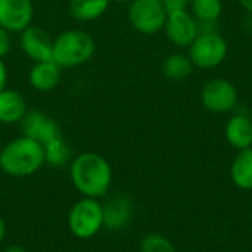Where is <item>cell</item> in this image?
<instances>
[{
	"label": "cell",
	"mask_w": 252,
	"mask_h": 252,
	"mask_svg": "<svg viewBox=\"0 0 252 252\" xmlns=\"http://www.w3.org/2000/svg\"><path fill=\"white\" fill-rule=\"evenodd\" d=\"M71 180L84 198H103L112 183V168L99 154L86 152L71 162Z\"/></svg>",
	"instance_id": "cell-1"
},
{
	"label": "cell",
	"mask_w": 252,
	"mask_h": 252,
	"mask_svg": "<svg viewBox=\"0 0 252 252\" xmlns=\"http://www.w3.org/2000/svg\"><path fill=\"white\" fill-rule=\"evenodd\" d=\"M44 164L43 146L25 136H21L0 151V168L12 177H27L37 173Z\"/></svg>",
	"instance_id": "cell-2"
},
{
	"label": "cell",
	"mask_w": 252,
	"mask_h": 252,
	"mask_svg": "<svg viewBox=\"0 0 252 252\" xmlns=\"http://www.w3.org/2000/svg\"><path fill=\"white\" fill-rule=\"evenodd\" d=\"M96 50L93 37L83 30H68L53 40V61L61 68L86 63Z\"/></svg>",
	"instance_id": "cell-3"
},
{
	"label": "cell",
	"mask_w": 252,
	"mask_h": 252,
	"mask_svg": "<svg viewBox=\"0 0 252 252\" xmlns=\"http://www.w3.org/2000/svg\"><path fill=\"white\" fill-rule=\"evenodd\" d=\"M68 227L71 233L80 239H90L103 227L102 204L93 198H81L68 214Z\"/></svg>",
	"instance_id": "cell-4"
},
{
	"label": "cell",
	"mask_w": 252,
	"mask_h": 252,
	"mask_svg": "<svg viewBox=\"0 0 252 252\" xmlns=\"http://www.w3.org/2000/svg\"><path fill=\"white\" fill-rule=\"evenodd\" d=\"M227 53V41L219 32H199L193 43L189 46L188 55L193 66L210 69L223 63Z\"/></svg>",
	"instance_id": "cell-5"
},
{
	"label": "cell",
	"mask_w": 252,
	"mask_h": 252,
	"mask_svg": "<svg viewBox=\"0 0 252 252\" xmlns=\"http://www.w3.org/2000/svg\"><path fill=\"white\" fill-rule=\"evenodd\" d=\"M167 9L158 0H131L128 6L130 24L142 34L152 35L164 30Z\"/></svg>",
	"instance_id": "cell-6"
},
{
	"label": "cell",
	"mask_w": 252,
	"mask_h": 252,
	"mask_svg": "<svg viewBox=\"0 0 252 252\" xmlns=\"http://www.w3.org/2000/svg\"><path fill=\"white\" fill-rule=\"evenodd\" d=\"M201 100L208 111L224 114L236 106L238 90L226 78H213L202 87Z\"/></svg>",
	"instance_id": "cell-7"
},
{
	"label": "cell",
	"mask_w": 252,
	"mask_h": 252,
	"mask_svg": "<svg viewBox=\"0 0 252 252\" xmlns=\"http://www.w3.org/2000/svg\"><path fill=\"white\" fill-rule=\"evenodd\" d=\"M164 31L167 34V38L179 46V47H189L193 40L199 34L198 21L193 18V15L188 10H174L168 12Z\"/></svg>",
	"instance_id": "cell-8"
},
{
	"label": "cell",
	"mask_w": 252,
	"mask_h": 252,
	"mask_svg": "<svg viewBox=\"0 0 252 252\" xmlns=\"http://www.w3.org/2000/svg\"><path fill=\"white\" fill-rule=\"evenodd\" d=\"M19 123L22 136L38 142L41 146L61 136L59 126L56 124V121L41 111H27V114Z\"/></svg>",
	"instance_id": "cell-9"
},
{
	"label": "cell",
	"mask_w": 252,
	"mask_h": 252,
	"mask_svg": "<svg viewBox=\"0 0 252 252\" xmlns=\"http://www.w3.org/2000/svg\"><path fill=\"white\" fill-rule=\"evenodd\" d=\"M19 43L24 53L34 62L53 61V40L43 28L34 25L27 27L21 31Z\"/></svg>",
	"instance_id": "cell-10"
},
{
	"label": "cell",
	"mask_w": 252,
	"mask_h": 252,
	"mask_svg": "<svg viewBox=\"0 0 252 252\" xmlns=\"http://www.w3.org/2000/svg\"><path fill=\"white\" fill-rule=\"evenodd\" d=\"M34 7L31 0H0V25L21 32L31 25Z\"/></svg>",
	"instance_id": "cell-11"
},
{
	"label": "cell",
	"mask_w": 252,
	"mask_h": 252,
	"mask_svg": "<svg viewBox=\"0 0 252 252\" xmlns=\"http://www.w3.org/2000/svg\"><path fill=\"white\" fill-rule=\"evenodd\" d=\"M103 227L109 230L124 229L133 217V204L126 195H114L102 204Z\"/></svg>",
	"instance_id": "cell-12"
},
{
	"label": "cell",
	"mask_w": 252,
	"mask_h": 252,
	"mask_svg": "<svg viewBox=\"0 0 252 252\" xmlns=\"http://www.w3.org/2000/svg\"><path fill=\"white\" fill-rule=\"evenodd\" d=\"M226 140L238 151L252 146V121L244 114L233 115L224 128Z\"/></svg>",
	"instance_id": "cell-13"
},
{
	"label": "cell",
	"mask_w": 252,
	"mask_h": 252,
	"mask_svg": "<svg viewBox=\"0 0 252 252\" xmlns=\"http://www.w3.org/2000/svg\"><path fill=\"white\" fill-rule=\"evenodd\" d=\"M61 80V66L55 61L35 62L30 71V83L35 90H53Z\"/></svg>",
	"instance_id": "cell-14"
},
{
	"label": "cell",
	"mask_w": 252,
	"mask_h": 252,
	"mask_svg": "<svg viewBox=\"0 0 252 252\" xmlns=\"http://www.w3.org/2000/svg\"><path fill=\"white\" fill-rule=\"evenodd\" d=\"M27 114V102L21 93L15 90L0 92V123H19Z\"/></svg>",
	"instance_id": "cell-15"
},
{
	"label": "cell",
	"mask_w": 252,
	"mask_h": 252,
	"mask_svg": "<svg viewBox=\"0 0 252 252\" xmlns=\"http://www.w3.org/2000/svg\"><path fill=\"white\" fill-rule=\"evenodd\" d=\"M233 183L242 190H252V146L239 151L230 167Z\"/></svg>",
	"instance_id": "cell-16"
},
{
	"label": "cell",
	"mask_w": 252,
	"mask_h": 252,
	"mask_svg": "<svg viewBox=\"0 0 252 252\" xmlns=\"http://www.w3.org/2000/svg\"><path fill=\"white\" fill-rule=\"evenodd\" d=\"M193 71V63L189 55L173 53L167 56L162 62V74L173 81H180L188 78Z\"/></svg>",
	"instance_id": "cell-17"
},
{
	"label": "cell",
	"mask_w": 252,
	"mask_h": 252,
	"mask_svg": "<svg viewBox=\"0 0 252 252\" xmlns=\"http://www.w3.org/2000/svg\"><path fill=\"white\" fill-rule=\"evenodd\" d=\"M111 0H71L69 13L78 21H92L102 16Z\"/></svg>",
	"instance_id": "cell-18"
},
{
	"label": "cell",
	"mask_w": 252,
	"mask_h": 252,
	"mask_svg": "<svg viewBox=\"0 0 252 252\" xmlns=\"http://www.w3.org/2000/svg\"><path fill=\"white\" fill-rule=\"evenodd\" d=\"M221 9V0H192L190 3V13L198 22H217Z\"/></svg>",
	"instance_id": "cell-19"
},
{
	"label": "cell",
	"mask_w": 252,
	"mask_h": 252,
	"mask_svg": "<svg viewBox=\"0 0 252 252\" xmlns=\"http://www.w3.org/2000/svg\"><path fill=\"white\" fill-rule=\"evenodd\" d=\"M43 149H44V162H47L52 167H62L68 164L71 158V149L61 136L44 145Z\"/></svg>",
	"instance_id": "cell-20"
},
{
	"label": "cell",
	"mask_w": 252,
	"mask_h": 252,
	"mask_svg": "<svg viewBox=\"0 0 252 252\" xmlns=\"http://www.w3.org/2000/svg\"><path fill=\"white\" fill-rule=\"evenodd\" d=\"M140 252H177L173 242L159 235V233H149L140 242Z\"/></svg>",
	"instance_id": "cell-21"
},
{
	"label": "cell",
	"mask_w": 252,
	"mask_h": 252,
	"mask_svg": "<svg viewBox=\"0 0 252 252\" xmlns=\"http://www.w3.org/2000/svg\"><path fill=\"white\" fill-rule=\"evenodd\" d=\"M167 12H174V10H186L188 6H190L192 0H162Z\"/></svg>",
	"instance_id": "cell-22"
},
{
	"label": "cell",
	"mask_w": 252,
	"mask_h": 252,
	"mask_svg": "<svg viewBox=\"0 0 252 252\" xmlns=\"http://www.w3.org/2000/svg\"><path fill=\"white\" fill-rule=\"evenodd\" d=\"M9 47H10V38H9L7 30H4L0 25V58H3L9 52Z\"/></svg>",
	"instance_id": "cell-23"
},
{
	"label": "cell",
	"mask_w": 252,
	"mask_h": 252,
	"mask_svg": "<svg viewBox=\"0 0 252 252\" xmlns=\"http://www.w3.org/2000/svg\"><path fill=\"white\" fill-rule=\"evenodd\" d=\"M6 81H7V69H6V65L4 62L1 61L0 58V92L4 90L6 87Z\"/></svg>",
	"instance_id": "cell-24"
},
{
	"label": "cell",
	"mask_w": 252,
	"mask_h": 252,
	"mask_svg": "<svg viewBox=\"0 0 252 252\" xmlns=\"http://www.w3.org/2000/svg\"><path fill=\"white\" fill-rule=\"evenodd\" d=\"M238 1L250 15H252V0H238Z\"/></svg>",
	"instance_id": "cell-25"
},
{
	"label": "cell",
	"mask_w": 252,
	"mask_h": 252,
	"mask_svg": "<svg viewBox=\"0 0 252 252\" xmlns=\"http://www.w3.org/2000/svg\"><path fill=\"white\" fill-rule=\"evenodd\" d=\"M3 252H27V250L19 245H12V247H7Z\"/></svg>",
	"instance_id": "cell-26"
},
{
	"label": "cell",
	"mask_w": 252,
	"mask_h": 252,
	"mask_svg": "<svg viewBox=\"0 0 252 252\" xmlns=\"http://www.w3.org/2000/svg\"><path fill=\"white\" fill-rule=\"evenodd\" d=\"M4 236H6V224H4L3 219L0 217V244L3 242Z\"/></svg>",
	"instance_id": "cell-27"
},
{
	"label": "cell",
	"mask_w": 252,
	"mask_h": 252,
	"mask_svg": "<svg viewBox=\"0 0 252 252\" xmlns=\"http://www.w3.org/2000/svg\"><path fill=\"white\" fill-rule=\"evenodd\" d=\"M245 28H247L248 32L252 34V15H250V13H248V18L245 19Z\"/></svg>",
	"instance_id": "cell-28"
},
{
	"label": "cell",
	"mask_w": 252,
	"mask_h": 252,
	"mask_svg": "<svg viewBox=\"0 0 252 252\" xmlns=\"http://www.w3.org/2000/svg\"><path fill=\"white\" fill-rule=\"evenodd\" d=\"M115 1H121V3H124V1H131V0H115Z\"/></svg>",
	"instance_id": "cell-29"
},
{
	"label": "cell",
	"mask_w": 252,
	"mask_h": 252,
	"mask_svg": "<svg viewBox=\"0 0 252 252\" xmlns=\"http://www.w3.org/2000/svg\"><path fill=\"white\" fill-rule=\"evenodd\" d=\"M158 1H162V0H158Z\"/></svg>",
	"instance_id": "cell-30"
},
{
	"label": "cell",
	"mask_w": 252,
	"mask_h": 252,
	"mask_svg": "<svg viewBox=\"0 0 252 252\" xmlns=\"http://www.w3.org/2000/svg\"><path fill=\"white\" fill-rule=\"evenodd\" d=\"M0 151H1V146H0Z\"/></svg>",
	"instance_id": "cell-31"
}]
</instances>
